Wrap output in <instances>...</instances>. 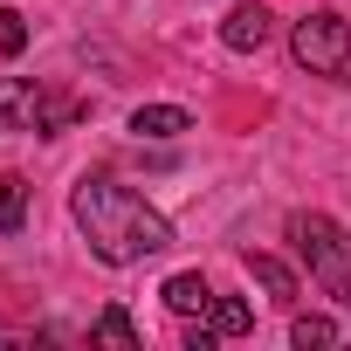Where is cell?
<instances>
[{
    "label": "cell",
    "instance_id": "2",
    "mask_svg": "<svg viewBox=\"0 0 351 351\" xmlns=\"http://www.w3.org/2000/svg\"><path fill=\"white\" fill-rule=\"evenodd\" d=\"M289 241H296V255L310 262V276H317L337 303H351V234H344L330 214H289Z\"/></svg>",
    "mask_w": 351,
    "mask_h": 351
},
{
    "label": "cell",
    "instance_id": "6",
    "mask_svg": "<svg viewBox=\"0 0 351 351\" xmlns=\"http://www.w3.org/2000/svg\"><path fill=\"white\" fill-rule=\"evenodd\" d=\"M165 310L172 317H207V303H214V282L200 276V269H180V276H165Z\"/></svg>",
    "mask_w": 351,
    "mask_h": 351
},
{
    "label": "cell",
    "instance_id": "5",
    "mask_svg": "<svg viewBox=\"0 0 351 351\" xmlns=\"http://www.w3.org/2000/svg\"><path fill=\"white\" fill-rule=\"evenodd\" d=\"M42 83L35 76H0V131H35Z\"/></svg>",
    "mask_w": 351,
    "mask_h": 351
},
{
    "label": "cell",
    "instance_id": "9",
    "mask_svg": "<svg viewBox=\"0 0 351 351\" xmlns=\"http://www.w3.org/2000/svg\"><path fill=\"white\" fill-rule=\"evenodd\" d=\"M207 324H214V337H248V330H255V310H248L241 296H214V303H207Z\"/></svg>",
    "mask_w": 351,
    "mask_h": 351
},
{
    "label": "cell",
    "instance_id": "1",
    "mask_svg": "<svg viewBox=\"0 0 351 351\" xmlns=\"http://www.w3.org/2000/svg\"><path fill=\"white\" fill-rule=\"evenodd\" d=\"M69 214H76L90 255L110 262V269H131V262L172 248V221H165L158 207H145V193L117 186L110 172H83L76 193H69Z\"/></svg>",
    "mask_w": 351,
    "mask_h": 351
},
{
    "label": "cell",
    "instance_id": "12",
    "mask_svg": "<svg viewBox=\"0 0 351 351\" xmlns=\"http://www.w3.org/2000/svg\"><path fill=\"white\" fill-rule=\"evenodd\" d=\"M76 117H83V104H76V97H56V90H42V110H35V131H42V138L69 131Z\"/></svg>",
    "mask_w": 351,
    "mask_h": 351
},
{
    "label": "cell",
    "instance_id": "4",
    "mask_svg": "<svg viewBox=\"0 0 351 351\" xmlns=\"http://www.w3.org/2000/svg\"><path fill=\"white\" fill-rule=\"evenodd\" d=\"M269 28H276V14L262 8V0H241V8H228V21H221V42H228L234 56H255V49L269 42Z\"/></svg>",
    "mask_w": 351,
    "mask_h": 351
},
{
    "label": "cell",
    "instance_id": "3",
    "mask_svg": "<svg viewBox=\"0 0 351 351\" xmlns=\"http://www.w3.org/2000/svg\"><path fill=\"white\" fill-rule=\"evenodd\" d=\"M289 56L310 69V76H330V83H351V21L337 8H317L289 28Z\"/></svg>",
    "mask_w": 351,
    "mask_h": 351
},
{
    "label": "cell",
    "instance_id": "10",
    "mask_svg": "<svg viewBox=\"0 0 351 351\" xmlns=\"http://www.w3.org/2000/svg\"><path fill=\"white\" fill-rule=\"evenodd\" d=\"M90 337L97 344H117V351H138V324H131V310H97V324H90Z\"/></svg>",
    "mask_w": 351,
    "mask_h": 351
},
{
    "label": "cell",
    "instance_id": "13",
    "mask_svg": "<svg viewBox=\"0 0 351 351\" xmlns=\"http://www.w3.org/2000/svg\"><path fill=\"white\" fill-rule=\"evenodd\" d=\"M337 337H344V330H337L330 317H296V324H289V344H296V351H310V344H337Z\"/></svg>",
    "mask_w": 351,
    "mask_h": 351
},
{
    "label": "cell",
    "instance_id": "14",
    "mask_svg": "<svg viewBox=\"0 0 351 351\" xmlns=\"http://www.w3.org/2000/svg\"><path fill=\"white\" fill-rule=\"evenodd\" d=\"M21 49H28V21H21L14 8H0V56H8V62H14Z\"/></svg>",
    "mask_w": 351,
    "mask_h": 351
},
{
    "label": "cell",
    "instance_id": "11",
    "mask_svg": "<svg viewBox=\"0 0 351 351\" xmlns=\"http://www.w3.org/2000/svg\"><path fill=\"white\" fill-rule=\"evenodd\" d=\"M28 221V180L21 172H0V234H14Z\"/></svg>",
    "mask_w": 351,
    "mask_h": 351
},
{
    "label": "cell",
    "instance_id": "15",
    "mask_svg": "<svg viewBox=\"0 0 351 351\" xmlns=\"http://www.w3.org/2000/svg\"><path fill=\"white\" fill-rule=\"evenodd\" d=\"M186 351H214V324H207V317L186 324Z\"/></svg>",
    "mask_w": 351,
    "mask_h": 351
},
{
    "label": "cell",
    "instance_id": "7",
    "mask_svg": "<svg viewBox=\"0 0 351 351\" xmlns=\"http://www.w3.org/2000/svg\"><path fill=\"white\" fill-rule=\"evenodd\" d=\"M131 131L138 138H180V131H193V110L186 104H138L131 110Z\"/></svg>",
    "mask_w": 351,
    "mask_h": 351
},
{
    "label": "cell",
    "instance_id": "8",
    "mask_svg": "<svg viewBox=\"0 0 351 351\" xmlns=\"http://www.w3.org/2000/svg\"><path fill=\"white\" fill-rule=\"evenodd\" d=\"M241 262H248V276H255V282L269 289V303L296 310V276H289V262H276V255H255V248H248Z\"/></svg>",
    "mask_w": 351,
    "mask_h": 351
}]
</instances>
